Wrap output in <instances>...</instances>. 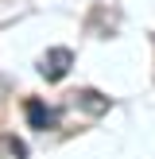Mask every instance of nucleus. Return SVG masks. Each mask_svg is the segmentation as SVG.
<instances>
[{
  "label": "nucleus",
  "instance_id": "1",
  "mask_svg": "<svg viewBox=\"0 0 155 159\" xmlns=\"http://www.w3.org/2000/svg\"><path fill=\"white\" fill-rule=\"evenodd\" d=\"M70 66H74V51H66V47H51L46 54H39V74L46 82H62Z\"/></svg>",
  "mask_w": 155,
  "mask_h": 159
},
{
  "label": "nucleus",
  "instance_id": "2",
  "mask_svg": "<svg viewBox=\"0 0 155 159\" xmlns=\"http://www.w3.org/2000/svg\"><path fill=\"white\" fill-rule=\"evenodd\" d=\"M23 113H27V124L39 128V132L58 128V109H54V105H43L39 97H27V101H23Z\"/></svg>",
  "mask_w": 155,
  "mask_h": 159
},
{
  "label": "nucleus",
  "instance_id": "3",
  "mask_svg": "<svg viewBox=\"0 0 155 159\" xmlns=\"http://www.w3.org/2000/svg\"><path fill=\"white\" fill-rule=\"evenodd\" d=\"M74 105L82 109V113H89V116H105L113 101H108L105 93H97V89H78L74 93Z\"/></svg>",
  "mask_w": 155,
  "mask_h": 159
},
{
  "label": "nucleus",
  "instance_id": "4",
  "mask_svg": "<svg viewBox=\"0 0 155 159\" xmlns=\"http://www.w3.org/2000/svg\"><path fill=\"white\" fill-rule=\"evenodd\" d=\"M0 159H27V144L20 136H0Z\"/></svg>",
  "mask_w": 155,
  "mask_h": 159
}]
</instances>
